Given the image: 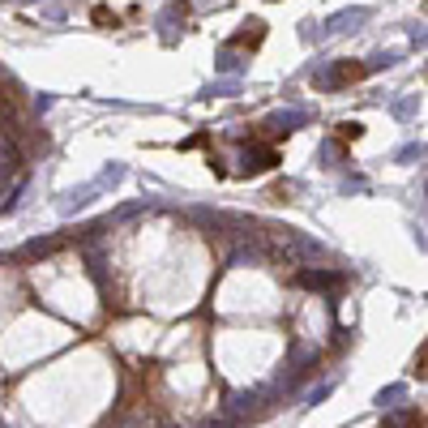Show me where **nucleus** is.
<instances>
[{
  "mask_svg": "<svg viewBox=\"0 0 428 428\" xmlns=\"http://www.w3.org/2000/svg\"><path fill=\"white\" fill-rule=\"evenodd\" d=\"M94 22H99V26H116L120 18H116V13H107V9H94Z\"/></svg>",
  "mask_w": 428,
  "mask_h": 428,
  "instance_id": "obj_9",
  "label": "nucleus"
},
{
  "mask_svg": "<svg viewBox=\"0 0 428 428\" xmlns=\"http://www.w3.org/2000/svg\"><path fill=\"white\" fill-rule=\"evenodd\" d=\"M339 133H343L347 141H355V137L364 133V125H360V120H347V125H339Z\"/></svg>",
  "mask_w": 428,
  "mask_h": 428,
  "instance_id": "obj_8",
  "label": "nucleus"
},
{
  "mask_svg": "<svg viewBox=\"0 0 428 428\" xmlns=\"http://www.w3.org/2000/svg\"><path fill=\"white\" fill-rule=\"evenodd\" d=\"M265 125L279 129V133H291V125H304V112H279V116H270Z\"/></svg>",
  "mask_w": 428,
  "mask_h": 428,
  "instance_id": "obj_5",
  "label": "nucleus"
},
{
  "mask_svg": "<svg viewBox=\"0 0 428 428\" xmlns=\"http://www.w3.org/2000/svg\"><path fill=\"white\" fill-rule=\"evenodd\" d=\"M386 428H424V415L420 411H403V415L386 420Z\"/></svg>",
  "mask_w": 428,
  "mask_h": 428,
  "instance_id": "obj_6",
  "label": "nucleus"
},
{
  "mask_svg": "<svg viewBox=\"0 0 428 428\" xmlns=\"http://www.w3.org/2000/svg\"><path fill=\"white\" fill-rule=\"evenodd\" d=\"M261 39H265V22H257V18H253V22H248V30H240V34H236L227 47H248V51H253Z\"/></svg>",
  "mask_w": 428,
  "mask_h": 428,
  "instance_id": "obj_4",
  "label": "nucleus"
},
{
  "mask_svg": "<svg viewBox=\"0 0 428 428\" xmlns=\"http://www.w3.org/2000/svg\"><path fill=\"white\" fill-rule=\"evenodd\" d=\"M18 5H30V0H18Z\"/></svg>",
  "mask_w": 428,
  "mask_h": 428,
  "instance_id": "obj_10",
  "label": "nucleus"
},
{
  "mask_svg": "<svg viewBox=\"0 0 428 428\" xmlns=\"http://www.w3.org/2000/svg\"><path fill=\"white\" fill-rule=\"evenodd\" d=\"M300 283L313 287V291H334V287H343V275H334V270H304Z\"/></svg>",
  "mask_w": 428,
  "mask_h": 428,
  "instance_id": "obj_3",
  "label": "nucleus"
},
{
  "mask_svg": "<svg viewBox=\"0 0 428 428\" xmlns=\"http://www.w3.org/2000/svg\"><path fill=\"white\" fill-rule=\"evenodd\" d=\"M240 163H244V168H240L244 176H257V172H265V168L279 163V150H275V146H253V150H244Z\"/></svg>",
  "mask_w": 428,
  "mask_h": 428,
  "instance_id": "obj_2",
  "label": "nucleus"
},
{
  "mask_svg": "<svg viewBox=\"0 0 428 428\" xmlns=\"http://www.w3.org/2000/svg\"><path fill=\"white\" fill-rule=\"evenodd\" d=\"M360 77H368V69H364V65H351V61H334L330 73H313V82H317V86H326V90L351 86V82H360Z\"/></svg>",
  "mask_w": 428,
  "mask_h": 428,
  "instance_id": "obj_1",
  "label": "nucleus"
},
{
  "mask_svg": "<svg viewBox=\"0 0 428 428\" xmlns=\"http://www.w3.org/2000/svg\"><path fill=\"white\" fill-rule=\"evenodd\" d=\"M398 398H403V386H390V390H382V394H377V403H382V407H398Z\"/></svg>",
  "mask_w": 428,
  "mask_h": 428,
  "instance_id": "obj_7",
  "label": "nucleus"
}]
</instances>
